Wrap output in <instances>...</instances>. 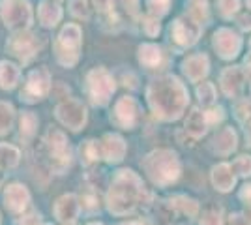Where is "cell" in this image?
<instances>
[{"label":"cell","mask_w":251,"mask_h":225,"mask_svg":"<svg viewBox=\"0 0 251 225\" xmlns=\"http://www.w3.org/2000/svg\"><path fill=\"white\" fill-rule=\"evenodd\" d=\"M38 128V118L30 111H25L21 115V135L25 139H30Z\"/></svg>","instance_id":"29"},{"label":"cell","mask_w":251,"mask_h":225,"mask_svg":"<svg viewBox=\"0 0 251 225\" xmlns=\"http://www.w3.org/2000/svg\"><path fill=\"white\" fill-rule=\"evenodd\" d=\"M212 184L218 192H230L236 184V175L229 163H220L212 169Z\"/></svg>","instance_id":"19"},{"label":"cell","mask_w":251,"mask_h":225,"mask_svg":"<svg viewBox=\"0 0 251 225\" xmlns=\"http://www.w3.org/2000/svg\"><path fill=\"white\" fill-rule=\"evenodd\" d=\"M199 225H223L221 210L220 208H208V210H204Z\"/></svg>","instance_id":"34"},{"label":"cell","mask_w":251,"mask_h":225,"mask_svg":"<svg viewBox=\"0 0 251 225\" xmlns=\"http://www.w3.org/2000/svg\"><path fill=\"white\" fill-rule=\"evenodd\" d=\"M45 147L49 150L51 167L54 171H64L72 161V149L70 141L60 129L51 128L45 135Z\"/></svg>","instance_id":"7"},{"label":"cell","mask_w":251,"mask_h":225,"mask_svg":"<svg viewBox=\"0 0 251 225\" xmlns=\"http://www.w3.org/2000/svg\"><path fill=\"white\" fill-rule=\"evenodd\" d=\"M126 6V10L129 13H137V6H139V0H122Z\"/></svg>","instance_id":"45"},{"label":"cell","mask_w":251,"mask_h":225,"mask_svg":"<svg viewBox=\"0 0 251 225\" xmlns=\"http://www.w3.org/2000/svg\"><path fill=\"white\" fill-rule=\"evenodd\" d=\"M51 88V75L45 68H38V70H32L28 77H26V83L21 92V100L26 103H36L43 98L47 96Z\"/></svg>","instance_id":"9"},{"label":"cell","mask_w":251,"mask_h":225,"mask_svg":"<svg viewBox=\"0 0 251 225\" xmlns=\"http://www.w3.org/2000/svg\"><path fill=\"white\" fill-rule=\"evenodd\" d=\"M19 150L11 145H0V165L2 167H15L19 163Z\"/></svg>","instance_id":"27"},{"label":"cell","mask_w":251,"mask_h":225,"mask_svg":"<svg viewBox=\"0 0 251 225\" xmlns=\"http://www.w3.org/2000/svg\"><path fill=\"white\" fill-rule=\"evenodd\" d=\"M238 21H240L238 25H240L242 30H251V17L250 15H242Z\"/></svg>","instance_id":"44"},{"label":"cell","mask_w":251,"mask_h":225,"mask_svg":"<svg viewBox=\"0 0 251 225\" xmlns=\"http://www.w3.org/2000/svg\"><path fill=\"white\" fill-rule=\"evenodd\" d=\"M246 141H248V145L251 147V122L246 126Z\"/></svg>","instance_id":"46"},{"label":"cell","mask_w":251,"mask_h":225,"mask_svg":"<svg viewBox=\"0 0 251 225\" xmlns=\"http://www.w3.org/2000/svg\"><path fill=\"white\" fill-rule=\"evenodd\" d=\"M17 81H19V68L8 60H2L0 62V88L10 90L17 85Z\"/></svg>","instance_id":"24"},{"label":"cell","mask_w":251,"mask_h":225,"mask_svg":"<svg viewBox=\"0 0 251 225\" xmlns=\"http://www.w3.org/2000/svg\"><path fill=\"white\" fill-rule=\"evenodd\" d=\"M201 36V25L193 21L191 17H178L171 25V38L180 47H191L195 45Z\"/></svg>","instance_id":"11"},{"label":"cell","mask_w":251,"mask_h":225,"mask_svg":"<svg viewBox=\"0 0 251 225\" xmlns=\"http://www.w3.org/2000/svg\"><path fill=\"white\" fill-rule=\"evenodd\" d=\"M143 169L154 184L169 186L180 176V160H178L176 152L159 149L150 152L143 160Z\"/></svg>","instance_id":"3"},{"label":"cell","mask_w":251,"mask_h":225,"mask_svg":"<svg viewBox=\"0 0 251 225\" xmlns=\"http://www.w3.org/2000/svg\"><path fill=\"white\" fill-rule=\"evenodd\" d=\"M0 17L8 28L23 32L32 25V8L26 0H2Z\"/></svg>","instance_id":"6"},{"label":"cell","mask_w":251,"mask_h":225,"mask_svg":"<svg viewBox=\"0 0 251 225\" xmlns=\"http://www.w3.org/2000/svg\"><path fill=\"white\" fill-rule=\"evenodd\" d=\"M116 90L115 79L105 68H94L86 75V94L94 105H107Z\"/></svg>","instance_id":"5"},{"label":"cell","mask_w":251,"mask_h":225,"mask_svg":"<svg viewBox=\"0 0 251 225\" xmlns=\"http://www.w3.org/2000/svg\"><path fill=\"white\" fill-rule=\"evenodd\" d=\"M147 100L157 118L176 120L188 105V92L175 75H163L148 85Z\"/></svg>","instance_id":"1"},{"label":"cell","mask_w":251,"mask_h":225,"mask_svg":"<svg viewBox=\"0 0 251 225\" xmlns=\"http://www.w3.org/2000/svg\"><path fill=\"white\" fill-rule=\"evenodd\" d=\"M197 96L202 105H212L216 101V88L212 83H202L197 86Z\"/></svg>","instance_id":"31"},{"label":"cell","mask_w":251,"mask_h":225,"mask_svg":"<svg viewBox=\"0 0 251 225\" xmlns=\"http://www.w3.org/2000/svg\"><path fill=\"white\" fill-rule=\"evenodd\" d=\"M81 42H83L81 28L77 25H66L54 42L56 60L66 68H72L77 64L79 53H81Z\"/></svg>","instance_id":"4"},{"label":"cell","mask_w":251,"mask_h":225,"mask_svg":"<svg viewBox=\"0 0 251 225\" xmlns=\"http://www.w3.org/2000/svg\"><path fill=\"white\" fill-rule=\"evenodd\" d=\"M143 30H145V34L147 36H157V32H159V21H157L156 17H145V21H143Z\"/></svg>","instance_id":"37"},{"label":"cell","mask_w":251,"mask_h":225,"mask_svg":"<svg viewBox=\"0 0 251 225\" xmlns=\"http://www.w3.org/2000/svg\"><path fill=\"white\" fill-rule=\"evenodd\" d=\"M141 117H143V111H141V105L137 103V100L124 96L115 103L111 120H113V124L118 126V128L133 129L141 122Z\"/></svg>","instance_id":"8"},{"label":"cell","mask_w":251,"mask_h":225,"mask_svg":"<svg viewBox=\"0 0 251 225\" xmlns=\"http://www.w3.org/2000/svg\"><path fill=\"white\" fill-rule=\"evenodd\" d=\"M92 4L98 8V11H109L113 6V0H92Z\"/></svg>","instance_id":"42"},{"label":"cell","mask_w":251,"mask_h":225,"mask_svg":"<svg viewBox=\"0 0 251 225\" xmlns=\"http://www.w3.org/2000/svg\"><path fill=\"white\" fill-rule=\"evenodd\" d=\"M13 124V107L8 101H0V135H6Z\"/></svg>","instance_id":"28"},{"label":"cell","mask_w":251,"mask_h":225,"mask_svg":"<svg viewBox=\"0 0 251 225\" xmlns=\"http://www.w3.org/2000/svg\"><path fill=\"white\" fill-rule=\"evenodd\" d=\"M8 49H10V53L13 56H17V58H21L23 62H26L38 51V40H36L34 34L26 32V30L15 32V36L8 42Z\"/></svg>","instance_id":"13"},{"label":"cell","mask_w":251,"mask_h":225,"mask_svg":"<svg viewBox=\"0 0 251 225\" xmlns=\"http://www.w3.org/2000/svg\"><path fill=\"white\" fill-rule=\"evenodd\" d=\"M208 129V118H206V113H202L201 109H193L188 115V120H186V131H188L191 137L199 139L206 133Z\"/></svg>","instance_id":"20"},{"label":"cell","mask_w":251,"mask_h":225,"mask_svg":"<svg viewBox=\"0 0 251 225\" xmlns=\"http://www.w3.org/2000/svg\"><path fill=\"white\" fill-rule=\"evenodd\" d=\"M246 4H248V8L251 10V0H246Z\"/></svg>","instance_id":"48"},{"label":"cell","mask_w":251,"mask_h":225,"mask_svg":"<svg viewBox=\"0 0 251 225\" xmlns=\"http://www.w3.org/2000/svg\"><path fill=\"white\" fill-rule=\"evenodd\" d=\"M30 203V193L23 184H11L4 192V204L11 212H23Z\"/></svg>","instance_id":"15"},{"label":"cell","mask_w":251,"mask_h":225,"mask_svg":"<svg viewBox=\"0 0 251 225\" xmlns=\"http://www.w3.org/2000/svg\"><path fill=\"white\" fill-rule=\"evenodd\" d=\"M66 225H74V224H66Z\"/></svg>","instance_id":"50"},{"label":"cell","mask_w":251,"mask_h":225,"mask_svg":"<svg viewBox=\"0 0 251 225\" xmlns=\"http://www.w3.org/2000/svg\"><path fill=\"white\" fill-rule=\"evenodd\" d=\"M139 62L147 68H154L161 62V49L154 43H145L139 47Z\"/></svg>","instance_id":"25"},{"label":"cell","mask_w":251,"mask_h":225,"mask_svg":"<svg viewBox=\"0 0 251 225\" xmlns=\"http://www.w3.org/2000/svg\"><path fill=\"white\" fill-rule=\"evenodd\" d=\"M169 6H171V0H147V8L150 11L152 17H161L169 11Z\"/></svg>","instance_id":"32"},{"label":"cell","mask_w":251,"mask_h":225,"mask_svg":"<svg viewBox=\"0 0 251 225\" xmlns=\"http://www.w3.org/2000/svg\"><path fill=\"white\" fill-rule=\"evenodd\" d=\"M232 171L234 175H240V176H250L251 175V156H240L232 161Z\"/></svg>","instance_id":"33"},{"label":"cell","mask_w":251,"mask_h":225,"mask_svg":"<svg viewBox=\"0 0 251 225\" xmlns=\"http://www.w3.org/2000/svg\"><path fill=\"white\" fill-rule=\"evenodd\" d=\"M214 150L220 154V156H229L232 150L236 149V133L232 128H223L214 137Z\"/></svg>","instance_id":"22"},{"label":"cell","mask_w":251,"mask_h":225,"mask_svg":"<svg viewBox=\"0 0 251 225\" xmlns=\"http://www.w3.org/2000/svg\"><path fill=\"white\" fill-rule=\"evenodd\" d=\"M221 88L223 92L229 98H238L244 90V85H246V74L242 68H227L223 74H221Z\"/></svg>","instance_id":"14"},{"label":"cell","mask_w":251,"mask_h":225,"mask_svg":"<svg viewBox=\"0 0 251 225\" xmlns=\"http://www.w3.org/2000/svg\"><path fill=\"white\" fill-rule=\"evenodd\" d=\"M236 117H238V120H246L248 117H251V103H248V101H242L240 105L236 107Z\"/></svg>","instance_id":"38"},{"label":"cell","mask_w":251,"mask_h":225,"mask_svg":"<svg viewBox=\"0 0 251 225\" xmlns=\"http://www.w3.org/2000/svg\"><path fill=\"white\" fill-rule=\"evenodd\" d=\"M223 109L218 107V109H210L208 113H206V118H208V124H216V122H220L223 120Z\"/></svg>","instance_id":"39"},{"label":"cell","mask_w":251,"mask_h":225,"mask_svg":"<svg viewBox=\"0 0 251 225\" xmlns=\"http://www.w3.org/2000/svg\"><path fill=\"white\" fill-rule=\"evenodd\" d=\"M15 225H40V216L38 214H30V216H25L21 220H17Z\"/></svg>","instance_id":"40"},{"label":"cell","mask_w":251,"mask_h":225,"mask_svg":"<svg viewBox=\"0 0 251 225\" xmlns=\"http://www.w3.org/2000/svg\"><path fill=\"white\" fill-rule=\"evenodd\" d=\"M101 158L109 161V163H116L124 158L126 154V141L116 135V133H107L101 139Z\"/></svg>","instance_id":"17"},{"label":"cell","mask_w":251,"mask_h":225,"mask_svg":"<svg viewBox=\"0 0 251 225\" xmlns=\"http://www.w3.org/2000/svg\"><path fill=\"white\" fill-rule=\"evenodd\" d=\"M240 0H220V11L223 17H232V13L238 10Z\"/></svg>","instance_id":"36"},{"label":"cell","mask_w":251,"mask_h":225,"mask_svg":"<svg viewBox=\"0 0 251 225\" xmlns=\"http://www.w3.org/2000/svg\"><path fill=\"white\" fill-rule=\"evenodd\" d=\"M250 47H251V43H250Z\"/></svg>","instance_id":"51"},{"label":"cell","mask_w":251,"mask_h":225,"mask_svg":"<svg viewBox=\"0 0 251 225\" xmlns=\"http://www.w3.org/2000/svg\"><path fill=\"white\" fill-rule=\"evenodd\" d=\"M118 225H141L139 222H124V224H118Z\"/></svg>","instance_id":"47"},{"label":"cell","mask_w":251,"mask_h":225,"mask_svg":"<svg viewBox=\"0 0 251 225\" xmlns=\"http://www.w3.org/2000/svg\"><path fill=\"white\" fill-rule=\"evenodd\" d=\"M229 225H250V222H248L242 214H230Z\"/></svg>","instance_id":"43"},{"label":"cell","mask_w":251,"mask_h":225,"mask_svg":"<svg viewBox=\"0 0 251 225\" xmlns=\"http://www.w3.org/2000/svg\"><path fill=\"white\" fill-rule=\"evenodd\" d=\"M169 206L171 210H176V212H182V214H188L189 218H195L197 212H199V204L197 201L189 199L186 195H175L169 199Z\"/></svg>","instance_id":"23"},{"label":"cell","mask_w":251,"mask_h":225,"mask_svg":"<svg viewBox=\"0 0 251 225\" xmlns=\"http://www.w3.org/2000/svg\"><path fill=\"white\" fill-rule=\"evenodd\" d=\"M214 49L218 51L223 60H232L234 56H238L242 49V38L236 32H232L230 28H220L214 34Z\"/></svg>","instance_id":"12"},{"label":"cell","mask_w":251,"mask_h":225,"mask_svg":"<svg viewBox=\"0 0 251 225\" xmlns=\"http://www.w3.org/2000/svg\"><path fill=\"white\" fill-rule=\"evenodd\" d=\"M188 10H189V17L193 21L206 23L208 21V8H206V2L204 0H188Z\"/></svg>","instance_id":"26"},{"label":"cell","mask_w":251,"mask_h":225,"mask_svg":"<svg viewBox=\"0 0 251 225\" xmlns=\"http://www.w3.org/2000/svg\"><path fill=\"white\" fill-rule=\"evenodd\" d=\"M70 11L79 19L88 17V8H86V0H72L70 2Z\"/></svg>","instance_id":"35"},{"label":"cell","mask_w":251,"mask_h":225,"mask_svg":"<svg viewBox=\"0 0 251 225\" xmlns=\"http://www.w3.org/2000/svg\"><path fill=\"white\" fill-rule=\"evenodd\" d=\"M79 214V199L74 193L62 195L54 204V216L62 224H74V220Z\"/></svg>","instance_id":"16"},{"label":"cell","mask_w":251,"mask_h":225,"mask_svg":"<svg viewBox=\"0 0 251 225\" xmlns=\"http://www.w3.org/2000/svg\"><path fill=\"white\" fill-rule=\"evenodd\" d=\"M81 156L84 158L86 163H92V161L100 160L101 158V145L98 141H86L81 147Z\"/></svg>","instance_id":"30"},{"label":"cell","mask_w":251,"mask_h":225,"mask_svg":"<svg viewBox=\"0 0 251 225\" xmlns=\"http://www.w3.org/2000/svg\"><path fill=\"white\" fill-rule=\"evenodd\" d=\"M145 197V184L131 169L118 171L107 193V208L116 216L133 212Z\"/></svg>","instance_id":"2"},{"label":"cell","mask_w":251,"mask_h":225,"mask_svg":"<svg viewBox=\"0 0 251 225\" xmlns=\"http://www.w3.org/2000/svg\"><path fill=\"white\" fill-rule=\"evenodd\" d=\"M240 199L244 201V203L250 206V210H251V184H246L244 188H242V192H240Z\"/></svg>","instance_id":"41"},{"label":"cell","mask_w":251,"mask_h":225,"mask_svg":"<svg viewBox=\"0 0 251 225\" xmlns=\"http://www.w3.org/2000/svg\"><path fill=\"white\" fill-rule=\"evenodd\" d=\"M38 17L45 28H52L56 23L62 19V10L58 4L49 2V0H43L40 2V8H38Z\"/></svg>","instance_id":"21"},{"label":"cell","mask_w":251,"mask_h":225,"mask_svg":"<svg viewBox=\"0 0 251 225\" xmlns=\"http://www.w3.org/2000/svg\"><path fill=\"white\" fill-rule=\"evenodd\" d=\"M208 68L210 62L206 54H193V56H189L188 60H184V64H182V70H184L186 77L193 83H197L202 77H206Z\"/></svg>","instance_id":"18"},{"label":"cell","mask_w":251,"mask_h":225,"mask_svg":"<svg viewBox=\"0 0 251 225\" xmlns=\"http://www.w3.org/2000/svg\"><path fill=\"white\" fill-rule=\"evenodd\" d=\"M88 225H101V224H88Z\"/></svg>","instance_id":"49"},{"label":"cell","mask_w":251,"mask_h":225,"mask_svg":"<svg viewBox=\"0 0 251 225\" xmlns=\"http://www.w3.org/2000/svg\"><path fill=\"white\" fill-rule=\"evenodd\" d=\"M56 118L72 131H79L86 124V109L79 100H64L54 109Z\"/></svg>","instance_id":"10"}]
</instances>
